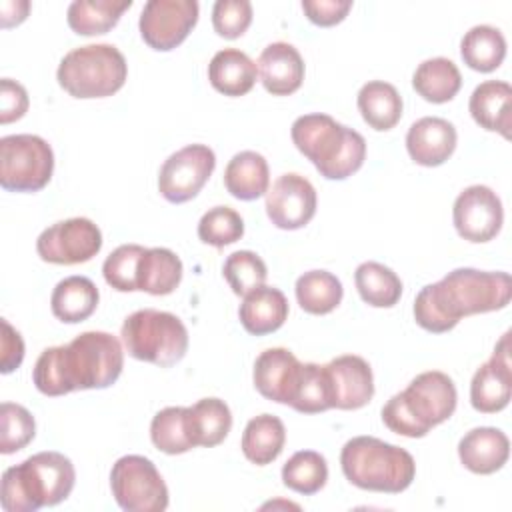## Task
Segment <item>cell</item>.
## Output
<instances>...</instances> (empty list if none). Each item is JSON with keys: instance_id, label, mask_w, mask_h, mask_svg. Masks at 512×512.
Segmentation results:
<instances>
[{"instance_id": "obj_10", "label": "cell", "mask_w": 512, "mask_h": 512, "mask_svg": "<svg viewBox=\"0 0 512 512\" xmlns=\"http://www.w3.org/2000/svg\"><path fill=\"white\" fill-rule=\"evenodd\" d=\"M110 488L126 512H162L168 508V486L152 460L126 454L112 464Z\"/></svg>"}, {"instance_id": "obj_21", "label": "cell", "mask_w": 512, "mask_h": 512, "mask_svg": "<svg viewBox=\"0 0 512 512\" xmlns=\"http://www.w3.org/2000/svg\"><path fill=\"white\" fill-rule=\"evenodd\" d=\"M510 456L508 436L492 426L468 430L458 442V458L466 470L474 474L498 472Z\"/></svg>"}, {"instance_id": "obj_12", "label": "cell", "mask_w": 512, "mask_h": 512, "mask_svg": "<svg viewBox=\"0 0 512 512\" xmlns=\"http://www.w3.org/2000/svg\"><path fill=\"white\" fill-rule=\"evenodd\" d=\"M102 248V232L90 218L60 220L40 232L36 252L50 264H82L92 260Z\"/></svg>"}, {"instance_id": "obj_35", "label": "cell", "mask_w": 512, "mask_h": 512, "mask_svg": "<svg viewBox=\"0 0 512 512\" xmlns=\"http://www.w3.org/2000/svg\"><path fill=\"white\" fill-rule=\"evenodd\" d=\"M360 298L374 308H392L402 296V280L380 262H362L354 272Z\"/></svg>"}, {"instance_id": "obj_42", "label": "cell", "mask_w": 512, "mask_h": 512, "mask_svg": "<svg viewBox=\"0 0 512 512\" xmlns=\"http://www.w3.org/2000/svg\"><path fill=\"white\" fill-rule=\"evenodd\" d=\"M140 244H122L102 264L104 280L110 288L118 292H136L138 290V264L144 254Z\"/></svg>"}, {"instance_id": "obj_8", "label": "cell", "mask_w": 512, "mask_h": 512, "mask_svg": "<svg viewBox=\"0 0 512 512\" xmlns=\"http://www.w3.org/2000/svg\"><path fill=\"white\" fill-rule=\"evenodd\" d=\"M126 352L142 362L170 368L188 350V330L184 322L164 310L144 308L132 312L120 328Z\"/></svg>"}, {"instance_id": "obj_25", "label": "cell", "mask_w": 512, "mask_h": 512, "mask_svg": "<svg viewBox=\"0 0 512 512\" xmlns=\"http://www.w3.org/2000/svg\"><path fill=\"white\" fill-rule=\"evenodd\" d=\"M224 186L234 198L244 202L264 196L270 186L266 158L254 150L234 154L224 170Z\"/></svg>"}, {"instance_id": "obj_16", "label": "cell", "mask_w": 512, "mask_h": 512, "mask_svg": "<svg viewBox=\"0 0 512 512\" xmlns=\"http://www.w3.org/2000/svg\"><path fill=\"white\" fill-rule=\"evenodd\" d=\"M512 396V362L510 332H504L494 346L488 362H484L470 382V404L482 414L504 410Z\"/></svg>"}, {"instance_id": "obj_15", "label": "cell", "mask_w": 512, "mask_h": 512, "mask_svg": "<svg viewBox=\"0 0 512 512\" xmlns=\"http://www.w3.org/2000/svg\"><path fill=\"white\" fill-rule=\"evenodd\" d=\"M316 190L308 178L288 172L278 176L266 192V214L280 230L304 228L316 214Z\"/></svg>"}, {"instance_id": "obj_6", "label": "cell", "mask_w": 512, "mask_h": 512, "mask_svg": "<svg viewBox=\"0 0 512 512\" xmlns=\"http://www.w3.org/2000/svg\"><path fill=\"white\" fill-rule=\"evenodd\" d=\"M340 468L356 488L384 494L404 492L416 476V462L408 450L374 436L350 438L342 446Z\"/></svg>"}, {"instance_id": "obj_40", "label": "cell", "mask_w": 512, "mask_h": 512, "mask_svg": "<svg viewBox=\"0 0 512 512\" xmlns=\"http://www.w3.org/2000/svg\"><path fill=\"white\" fill-rule=\"evenodd\" d=\"M244 236V220L230 206H214L198 222V238L214 248H224Z\"/></svg>"}, {"instance_id": "obj_17", "label": "cell", "mask_w": 512, "mask_h": 512, "mask_svg": "<svg viewBox=\"0 0 512 512\" xmlns=\"http://www.w3.org/2000/svg\"><path fill=\"white\" fill-rule=\"evenodd\" d=\"M332 408L358 410L366 406L374 396V376L370 364L356 354H344L324 364Z\"/></svg>"}, {"instance_id": "obj_47", "label": "cell", "mask_w": 512, "mask_h": 512, "mask_svg": "<svg viewBox=\"0 0 512 512\" xmlns=\"http://www.w3.org/2000/svg\"><path fill=\"white\" fill-rule=\"evenodd\" d=\"M30 12V2L28 0H4L0 2V20H2V28H10V26H18L20 22L26 20Z\"/></svg>"}, {"instance_id": "obj_20", "label": "cell", "mask_w": 512, "mask_h": 512, "mask_svg": "<svg viewBox=\"0 0 512 512\" xmlns=\"http://www.w3.org/2000/svg\"><path fill=\"white\" fill-rule=\"evenodd\" d=\"M256 68L262 86L274 96L294 94L304 80V60L288 42L268 44L260 52Z\"/></svg>"}, {"instance_id": "obj_41", "label": "cell", "mask_w": 512, "mask_h": 512, "mask_svg": "<svg viewBox=\"0 0 512 512\" xmlns=\"http://www.w3.org/2000/svg\"><path fill=\"white\" fill-rule=\"evenodd\" d=\"M36 434L34 416L20 404L2 402L0 406V452L14 454L26 448Z\"/></svg>"}, {"instance_id": "obj_24", "label": "cell", "mask_w": 512, "mask_h": 512, "mask_svg": "<svg viewBox=\"0 0 512 512\" xmlns=\"http://www.w3.org/2000/svg\"><path fill=\"white\" fill-rule=\"evenodd\" d=\"M256 62L238 48L218 50L208 64V80L224 96H244L256 84Z\"/></svg>"}, {"instance_id": "obj_19", "label": "cell", "mask_w": 512, "mask_h": 512, "mask_svg": "<svg viewBox=\"0 0 512 512\" xmlns=\"http://www.w3.org/2000/svg\"><path fill=\"white\" fill-rule=\"evenodd\" d=\"M456 128L452 122L438 116H424L416 120L406 134V150L420 166L444 164L456 148Z\"/></svg>"}, {"instance_id": "obj_33", "label": "cell", "mask_w": 512, "mask_h": 512, "mask_svg": "<svg viewBox=\"0 0 512 512\" xmlns=\"http://www.w3.org/2000/svg\"><path fill=\"white\" fill-rule=\"evenodd\" d=\"M460 56L476 72H494L504 62L506 40L494 26H472L460 40Z\"/></svg>"}, {"instance_id": "obj_1", "label": "cell", "mask_w": 512, "mask_h": 512, "mask_svg": "<svg viewBox=\"0 0 512 512\" xmlns=\"http://www.w3.org/2000/svg\"><path fill=\"white\" fill-rule=\"evenodd\" d=\"M124 368V350L116 336L88 330L62 346L42 350L32 382L44 396H64L76 390L112 386Z\"/></svg>"}, {"instance_id": "obj_9", "label": "cell", "mask_w": 512, "mask_h": 512, "mask_svg": "<svg viewBox=\"0 0 512 512\" xmlns=\"http://www.w3.org/2000/svg\"><path fill=\"white\" fill-rule=\"evenodd\" d=\"M54 172V152L36 134H10L0 140V186L8 192H38Z\"/></svg>"}, {"instance_id": "obj_14", "label": "cell", "mask_w": 512, "mask_h": 512, "mask_svg": "<svg viewBox=\"0 0 512 512\" xmlns=\"http://www.w3.org/2000/svg\"><path fill=\"white\" fill-rule=\"evenodd\" d=\"M452 222L460 238L482 244L498 236L504 222V208L498 194L484 186L464 188L452 206Z\"/></svg>"}, {"instance_id": "obj_29", "label": "cell", "mask_w": 512, "mask_h": 512, "mask_svg": "<svg viewBox=\"0 0 512 512\" xmlns=\"http://www.w3.org/2000/svg\"><path fill=\"white\" fill-rule=\"evenodd\" d=\"M286 428L284 422L274 414H260L248 420L242 432V452L246 460L256 466L272 464L284 450Z\"/></svg>"}, {"instance_id": "obj_11", "label": "cell", "mask_w": 512, "mask_h": 512, "mask_svg": "<svg viewBox=\"0 0 512 512\" xmlns=\"http://www.w3.org/2000/svg\"><path fill=\"white\" fill-rule=\"evenodd\" d=\"M216 168V156L206 144H188L170 154L160 166L158 190L164 200L184 204L198 196Z\"/></svg>"}, {"instance_id": "obj_13", "label": "cell", "mask_w": 512, "mask_h": 512, "mask_svg": "<svg viewBox=\"0 0 512 512\" xmlns=\"http://www.w3.org/2000/svg\"><path fill=\"white\" fill-rule=\"evenodd\" d=\"M198 10L196 0H148L138 20L140 36L150 48L168 52L188 38Z\"/></svg>"}, {"instance_id": "obj_30", "label": "cell", "mask_w": 512, "mask_h": 512, "mask_svg": "<svg viewBox=\"0 0 512 512\" xmlns=\"http://www.w3.org/2000/svg\"><path fill=\"white\" fill-rule=\"evenodd\" d=\"M182 260L168 248H146L138 264V290L152 296L172 294L182 280Z\"/></svg>"}, {"instance_id": "obj_4", "label": "cell", "mask_w": 512, "mask_h": 512, "mask_svg": "<svg viewBox=\"0 0 512 512\" xmlns=\"http://www.w3.org/2000/svg\"><path fill=\"white\" fill-rule=\"evenodd\" d=\"M290 136L326 180H346L358 172L366 158V140L354 128L328 114H304L292 122Z\"/></svg>"}, {"instance_id": "obj_7", "label": "cell", "mask_w": 512, "mask_h": 512, "mask_svg": "<svg viewBox=\"0 0 512 512\" xmlns=\"http://www.w3.org/2000/svg\"><path fill=\"white\" fill-rule=\"evenodd\" d=\"M128 76L124 54L112 44H86L70 50L58 64V84L74 98L116 94Z\"/></svg>"}, {"instance_id": "obj_39", "label": "cell", "mask_w": 512, "mask_h": 512, "mask_svg": "<svg viewBox=\"0 0 512 512\" xmlns=\"http://www.w3.org/2000/svg\"><path fill=\"white\" fill-rule=\"evenodd\" d=\"M222 274L236 296H246L248 292L264 286L268 270L256 252L236 250L224 260Z\"/></svg>"}, {"instance_id": "obj_36", "label": "cell", "mask_w": 512, "mask_h": 512, "mask_svg": "<svg viewBox=\"0 0 512 512\" xmlns=\"http://www.w3.org/2000/svg\"><path fill=\"white\" fill-rule=\"evenodd\" d=\"M328 480L326 458L316 450H300L282 466V482L290 490L312 496L324 488Z\"/></svg>"}, {"instance_id": "obj_44", "label": "cell", "mask_w": 512, "mask_h": 512, "mask_svg": "<svg viewBox=\"0 0 512 512\" xmlns=\"http://www.w3.org/2000/svg\"><path fill=\"white\" fill-rule=\"evenodd\" d=\"M28 104H30L28 92L20 82L12 78L0 80V122L2 124L20 120L26 114Z\"/></svg>"}, {"instance_id": "obj_38", "label": "cell", "mask_w": 512, "mask_h": 512, "mask_svg": "<svg viewBox=\"0 0 512 512\" xmlns=\"http://www.w3.org/2000/svg\"><path fill=\"white\" fill-rule=\"evenodd\" d=\"M290 408L302 414H318L332 408L330 382L324 366L314 362L302 364L300 382Z\"/></svg>"}, {"instance_id": "obj_31", "label": "cell", "mask_w": 512, "mask_h": 512, "mask_svg": "<svg viewBox=\"0 0 512 512\" xmlns=\"http://www.w3.org/2000/svg\"><path fill=\"white\" fill-rule=\"evenodd\" d=\"M412 86L426 102L444 104L458 94L462 76L452 60L436 56L418 64L412 76Z\"/></svg>"}, {"instance_id": "obj_45", "label": "cell", "mask_w": 512, "mask_h": 512, "mask_svg": "<svg viewBox=\"0 0 512 512\" xmlns=\"http://www.w3.org/2000/svg\"><path fill=\"white\" fill-rule=\"evenodd\" d=\"M350 0H302V10L306 18L316 26H334L346 18L350 12Z\"/></svg>"}, {"instance_id": "obj_28", "label": "cell", "mask_w": 512, "mask_h": 512, "mask_svg": "<svg viewBox=\"0 0 512 512\" xmlns=\"http://www.w3.org/2000/svg\"><path fill=\"white\" fill-rule=\"evenodd\" d=\"M356 104L362 120L378 132L394 128L402 118V96L390 82L384 80L366 82L358 90Z\"/></svg>"}, {"instance_id": "obj_34", "label": "cell", "mask_w": 512, "mask_h": 512, "mask_svg": "<svg viewBox=\"0 0 512 512\" xmlns=\"http://www.w3.org/2000/svg\"><path fill=\"white\" fill-rule=\"evenodd\" d=\"M294 292L304 312L322 316V314H330L342 302L344 288H342V282L332 272L310 270L298 276Z\"/></svg>"}, {"instance_id": "obj_18", "label": "cell", "mask_w": 512, "mask_h": 512, "mask_svg": "<svg viewBox=\"0 0 512 512\" xmlns=\"http://www.w3.org/2000/svg\"><path fill=\"white\" fill-rule=\"evenodd\" d=\"M302 374V362L288 348H268L254 362L256 390L278 404H292Z\"/></svg>"}, {"instance_id": "obj_22", "label": "cell", "mask_w": 512, "mask_h": 512, "mask_svg": "<svg viewBox=\"0 0 512 512\" xmlns=\"http://www.w3.org/2000/svg\"><path fill=\"white\" fill-rule=\"evenodd\" d=\"M468 110L474 122L488 130L498 132L506 140L512 128V88L504 80H486L478 84L470 96Z\"/></svg>"}, {"instance_id": "obj_27", "label": "cell", "mask_w": 512, "mask_h": 512, "mask_svg": "<svg viewBox=\"0 0 512 512\" xmlns=\"http://www.w3.org/2000/svg\"><path fill=\"white\" fill-rule=\"evenodd\" d=\"M100 292L86 276H68L60 280L50 296L52 314L66 324H78L90 318L98 306Z\"/></svg>"}, {"instance_id": "obj_26", "label": "cell", "mask_w": 512, "mask_h": 512, "mask_svg": "<svg viewBox=\"0 0 512 512\" xmlns=\"http://www.w3.org/2000/svg\"><path fill=\"white\" fill-rule=\"evenodd\" d=\"M186 426L194 448H212L228 436L232 428V412L220 398H202L196 404L186 406Z\"/></svg>"}, {"instance_id": "obj_3", "label": "cell", "mask_w": 512, "mask_h": 512, "mask_svg": "<svg viewBox=\"0 0 512 512\" xmlns=\"http://www.w3.org/2000/svg\"><path fill=\"white\" fill-rule=\"evenodd\" d=\"M76 470L68 456L46 450L10 466L2 474L0 504L6 512H36L56 506L74 488Z\"/></svg>"}, {"instance_id": "obj_32", "label": "cell", "mask_w": 512, "mask_h": 512, "mask_svg": "<svg viewBox=\"0 0 512 512\" xmlns=\"http://www.w3.org/2000/svg\"><path fill=\"white\" fill-rule=\"evenodd\" d=\"M132 0H74L68 6V26L80 36H96L112 30Z\"/></svg>"}, {"instance_id": "obj_5", "label": "cell", "mask_w": 512, "mask_h": 512, "mask_svg": "<svg viewBox=\"0 0 512 512\" xmlns=\"http://www.w3.org/2000/svg\"><path fill=\"white\" fill-rule=\"evenodd\" d=\"M456 386L440 370H428L394 394L382 406V422L394 434L424 438L434 426L446 422L456 410Z\"/></svg>"}, {"instance_id": "obj_37", "label": "cell", "mask_w": 512, "mask_h": 512, "mask_svg": "<svg viewBox=\"0 0 512 512\" xmlns=\"http://www.w3.org/2000/svg\"><path fill=\"white\" fill-rule=\"evenodd\" d=\"M152 444L170 456L184 454L194 448L188 426H186V406H168L154 414L150 422Z\"/></svg>"}, {"instance_id": "obj_23", "label": "cell", "mask_w": 512, "mask_h": 512, "mask_svg": "<svg viewBox=\"0 0 512 512\" xmlns=\"http://www.w3.org/2000/svg\"><path fill=\"white\" fill-rule=\"evenodd\" d=\"M238 318L248 334L264 336L276 332L288 318V300L282 290L264 284L244 296Z\"/></svg>"}, {"instance_id": "obj_46", "label": "cell", "mask_w": 512, "mask_h": 512, "mask_svg": "<svg viewBox=\"0 0 512 512\" xmlns=\"http://www.w3.org/2000/svg\"><path fill=\"white\" fill-rule=\"evenodd\" d=\"M2 338H0V348H2V360H0V372L2 374H10L14 372L22 360H24V340L20 336V332L16 328H12V324L2 318Z\"/></svg>"}, {"instance_id": "obj_2", "label": "cell", "mask_w": 512, "mask_h": 512, "mask_svg": "<svg viewBox=\"0 0 512 512\" xmlns=\"http://www.w3.org/2000/svg\"><path fill=\"white\" fill-rule=\"evenodd\" d=\"M510 298L512 280L508 272L456 268L416 294L414 320L426 332L442 334L466 316L506 308Z\"/></svg>"}, {"instance_id": "obj_43", "label": "cell", "mask_w": 512, "mask_h": 512, "mask_svg": "<svg viewBox=\"0 0 512 512\" xmlns=\"http://www.w3.org/2000/svg\"><path fill=\"white\" fill-rule=\"evenodd\" d=\"M252 24V4L248 0H218L212 6V26L226 40L240 38Z\"/></svg>"}]
</instances>
